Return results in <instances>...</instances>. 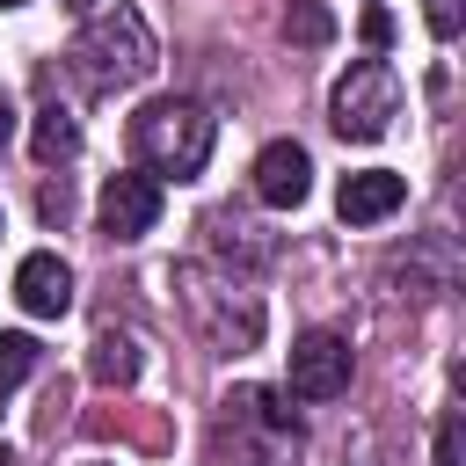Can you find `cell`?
I'll return each mask as SVG.
<instances>
[{"instance_id":"21","label":"cell","mask_w":466,"mask_h":466,"mask_svg":"<svg viewBox=\"0 0 466 466\" xmlns=\"http://www.w3.org/2000/svg\"><path fill=\"white\" fill-rule=\"evenodd\" d=\"M0 466H15V451H7V444H0Z\"/></svg>"},{"instance_id":"18","label":"cell","mask_w":466,"mask_h":466,"mask_svg":"<svg viewBox=\"0 0 466 466\" xmlns=\"http://www.w3.org/2000/svg\"><path fill=\"white\" fill-rule=\"evenodd\" d=\"M393 36V15L386 7H364V44H386Z\"/></svg>"},{"instance_id":"14","label":"cell","mask_w":466,"mask_h":466,"mask_svg":"<svg viewBox=\"0 0 466 466\" xmlns=\"http://www.w3.org/2000/svg\"><path fill=\"white\" fill-rule=\"evenodd\" d=\"M36 371V335H0V400Z\"/></svg>"},{"instance_id":"22","label":"cell","mask_w":466,"mask_h":466,"mask_svg":"<svg viewBox=\"0 0 466 466\" xmlns=\"http://www.w3.org/2000/svg\"><path fill=\"white\" fill-rule=\"evenodd\" d=\"M0 7H22V0H0Z\"/></svg>"},{"instance_id":"3","label":"cell","mask_w":466,"mask_h":466,"mask_svg":"<svg viewBox=\"0 0 466 466\" xmlns=\"http://www.w3.org/2000/svg\"><path fill=\"white\" fill-rule=\"evenodd\" d=\"M175 291H182L189 328H197L211 350L248 357V350L262 342V299H255L240 277H211L204 262H182V269H175Z\"/></svg>"},{"instance_id":"1","label":"cell","mask_w":466,"mask_h":466,"mask_svg":"<svg viewBox=\"0 0 466 466\" xmlns=\"http://www.w3.org/2000/svg\"><path fill=\"white\" fill-rule=\"evenodd\" d=\"M124 138H131L138 175H153V182H189V175H204V160H211L218 116H211L204 102H189V95H153V102L131 116Z\"/></svg>"},{"instance_id":"15","label":"cell","mask_w":466,"mask_h":466,"mask_svg":"<svg viewBox=\"0 0 466 466\" xmlns=\"http://www.w3.org/2000/svg\"><path fill=\"white\" fill-rule=\"evenodd\" d=\"M422 22H430L437 44H451V36L466 29V0H422Z\"/></svg>"},{"instance_id":"11","label":"cell","mask_w":466,"mask_h":466,"mask_svg":"<svg viewBox=\"0 0 466 466\" xmlns=\"http://www.w3.org/2000/svg\"><path fill=\"white\" fill-rule=\"evenodd\" d=\"M138 364H146V357H138V342H131V335H116V328H102V335H95V350H87V379H95V386H131V379H138Z\"/></svg>"},{"instance_id":"6","label":"cell","mask_w":466,"mask_h":466,"mask_svg":"<svg viewBox=\"0 0 466 466\" xmlns=\"http://www.w3.org/2000/svg\"><path fill=\"white\" fill-rule=\"evenodd\" d=\"M95 218H102L109 240H138V233H153V226H160V182L138 175V167H131V175H109Z\"/></svg>"},{"instance_id":"19","label":"cell","mask_w":466,"mask_h":466,"mask_svg":"<svg viewBox=\"0 0 466 466\" xmlns=\"http://www.w3.org/2000/svg\"><path fill=\"white\" fill-rule=\"evenodd\" d=\"M15 138V109H7V95H0V146Z\"/></svg>"},{"instance_id":"8","label":"cell","mask_w":466,"mask_h":466,"mask_svg":"<svg viewBox=\"0 0 466 466\" xmlns=\"http://www.w3.org/2000/svg\"><path fill=\"white\" fill-rule=\"evenodd\" d=\"M400 204H408V182H400L393 167H357V175H342V189H335L342 226H379V218H393Z\"/></svg>"},{"instance_id":"4","label":"cell","mask_w":466,"mask_h":466,"mask_svg":"<svg viewBox=\"0 0 466 466\" xmlns=\"http://www.w3.org/2000/svg\"><path fill=\"white\" fill-rule=\"evenodd\" d=\"M393 116H400V80H393L386 58H357V66L335 80V95H328V124H335L342 138H357V146L386 138Z\"/></svg>"},{"instance_id":"7","label":"cell","mask_w":466,"mask_h":466,"mask_svg":"<svg viewBox=\"0 0 466 466\" xmlns=\"http://www.w3.org/2000/svg\"><path fill=\"white\" fill-rule=\"evenodd\" d=\"M306 189H313V160H306V146H299V138H269V146L255 153V197H262L269 211H299Z\"/></svg>"},{"instance_id":"17","label":"cell","mask_w":466,"mask_h":466,"mask_svg":"<svg viewBox=\"0 0 466 466\" xmlns=\"http://www.w3.org/2000/svg\"><path fill=\"white\" fill-rule=\"evenodd\" d=\"M459 451H466V430H459V408L437 422V466H459Z\"/></svg>"},{"instance_id":"5","label":"cell","mask_w":466,"mask_h":466,"mask_svg":"<svg viewBox=\"0 0 466 466\" xmlns=\"http://www.w3.org/2000/svg\"><path fill=\"white\" fill-rule=\"evenodd\" d=\"M350 371H357V357H350V342H342L335 328H306V335L291 342V393H299V400H335V393H350Z\"/></svg>"},{"instance_id":"9","label":"cell","mask_w":466,"mask_h":466,"mask_svg":"<svg viewBox=\"0 0 466 466\" xmlns=\"http://www.w3.org/2000/svg\"><path fill=\"white\" fill-rule=\"evenodd\" d=\"M15 299H22V313L58 320V313L73 306V269H66L58 255H22V269H15Z\"/></svg>"},{"instance_id":"16","label":"cell","mask_w":466,"mask_h":466,"mask_svg":"<svg viewBox=\"0 0 466 466\" xmlns=\"http://www.w3.org/2000/svg\"><path fill=\"white\" fill-rule=\"evenodd\" d=\"M36 218H44V226H66V218H73V189H66V175L36 189Z\"/></svg>"},{"instance_id":"2","label":"cell","mask_w":466,"mask_h":466,"mask_svg":"<svg viewBox=\"0 0 466 466\" xmlns=\"http://www.w3.org/2000/svg\"><path fill=\"white\" fill-rule=\"evenodd\" d=\"M66 58H73V73H80L87 95H124V87H138V80L160 66L153 29H146L138 7H109V15H95V22L73 36Z\"/></svg>"},{"instance_id":"10","label":"cell","mask_w":466,"mask_h":466,"mask_svg":"<svg viewBox=\"0 0 466 466\" xmlns=\"http://www.w3.org/2000/svg\"><path fill=\"white\" fill-rule=\"evenodd\" d=\"M29 153H36V167H66V160L80 153V124H73L58 102H44L36 124H29Z\"/></svg>"},{"instance_id":"20","label":"cell","mask_w":466,"mask_h":466,"mask_svg":"<svg viewBox=\"0 0 466 466\" xmlns=\"http://www.w3.org/2000/svg\"><path fill=\"white\" fill-rule=\"evenodd\" d=\"M58 7H73V15H87V7H95V0H58Z\"/></svg>"},{"instance_id":"13","label":"cell","mask_w":466,"mask_h":466,"mask_svg":"<svg viewBox=\"0 0 466 466\" xmlns=\"http://www.w3.org/2000/svg\"><path fill=\"white\" fill-rule=\"evenodd\" d=\"M284 36L313 51V44H328V36H335V22H328V7H320V0H291V15H284Z\"/></svg>"},{"instance_id":"12","label":"cell","mask_w":466,"mask_h":466,"mask_svg":"<svg viewBox=\"0 0 466 466\" xmlns=\"http://www.w3.org/2000/svg\"><path fill=\"white\" fill-rule=\"evenodd\" d=\"M211 248H218L226 262H248V269H262V262H269V240H262L255 226H240V218H226V211L211 218Z\"/></svg>"}]
</instances>
